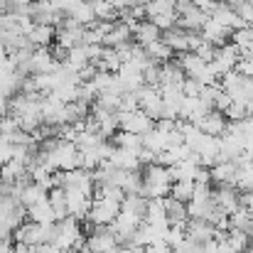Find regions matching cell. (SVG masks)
Returning a JSON list of instances; mask_svg holds the SVG:
<instances>
[{
	"label": "cell",
	"instance_id": "cell-50",
	"mask_svg": "<svg viewBox=\"0 0 253 253\" xmlns=\"http://www.w3.org/2000/svg\"><path fill=\"white\" fill-rule=\"evenodd\" d=\"M216 2H226V0H216Z\"/></svg>",
	"mask_w": 253,
	"mask_h": 253
},
{
	"label": "cell",
	"instance_id": "cell-23",
	"mask_svg": "<svg viewBox=\"0 0 253 253\" xmlns=\"http://www.w3.org/2000/svg\"><path fill=\"white\" fill-rule=\"evenodd\" d=\"M165 199V197H163ZM163 199H148V209H145V216L143 221L148 224H155V226H169L168 224V214H165V202Z\"/></svg>",
	"mask_w": 253,
	"mask_h": 253
},
{
	"label": "cell",
	"instance_id": "cell-6",
	"mask_svg": "<svg viewBox=\"0 0 253 253\" xmlns=\"http://www.w3.org/2000/svg\"><path fill=\"white\" fill-rule=\"evenodd\" d=\"M153 126H155V121H153L145 111H140V108L118 111V130H128V133H135V135H145Z\"/></svg>",
	"mask_w": 253,
	"mask_h": 253
},
{
	"label": "cell",
	"instance_id": "cell-49",
	"mask_svg": "<svg viewBox=\"0 0 253 253\" xmlns=\"http://www.w3.org/2000/svg\"><path fill=\"white\" fill-rule=\"evenodd\" d=\"M169 2H172V5H179V2H184V0H169Z\"/></svg>",
	"mask_w": 253,
	"mask_h": 253
},
{
	"label": "cell",
	"instance_id": "cell-7",
	"mask_svg": "<svg viewBox=\"0 0 253 253\" xmlns=\"http://www.w3.org/2000/svg\"><path fill=\"white\" fill-rule=\"evenodd\" d=\"M135 96H138V108L140 111H145L153 121H160L163 118V93H160L158 86L143 84L135 91Z\"/></svg>",
	"mask_w": 253,
	"mask_h": 253
},
{
	"label": "cell",
	"instance_id": "cell-5",
	"mask_svg": "<svg viewBox=\"0 0 253 253\" xmlns=\"http://www.w3.org/2000/svg\"><path fill=\"white\" fill-rule=\"evenodd\" d=\"M118 246L111 226H93V231L84 239V253H113Z\"/></svg>",
	"mask_w": 253,
	"mask_h": 253
},
{
	"label": "cell",
	"instance_id": "cell-13",
	"mask_svg": "<svg viewBox=\"0 0 253 253\" xmlns=\"http://www.w3.org/2000/svg\"><path fill=\"white\" fill-rule=\"evenodd\" d=\"M64 197H67L69 216H74V219L84 221L86 211H88V207H91V197L84 194V192H79V189H72V187H67V189H64Z\"/></svg>",
	"mask_w": 253,
	"mask_h": 253
},
{
	"label": "cell",
	"instance_id": "cell-35",
	"mask_svg": "<svg viewBox=\"0 0 253 253\" xmlns=\"http://www.w3.org/2000/svg\"><path fill=\"white\" fill-rule=\"evenodd\" d=\"M47 197V189L44 187H40V184H35V182H30L27 187H22V192H20V202H22V207L27 209V207H32L35 202H40V199H44Z\"/></svg>",
	"mask_w": 253,
	"mask_h": 253
},
{
	"label": "cell",
	"instance_id": "cell-47",
	"mask_svg": "<svg viewBox=\"0 0 253 253\" xmlns=\"http://www.w3.org/2000/svg\"><path fill=\"white\" fill-rule=\"evenodd\" d=\"M2 116H7V98L0 93V118H2Z\"/></svg>",
	"mask_w": 253,
	"mask_h": 253
},
{
	"label": "cell",
	"instance_id": "cell-48",
	"mask_svg": "<svg viewBox=\"0 0 253 253\" xmlns=\"http://www.w3.org/2000/svg\"><path fill=\"white\" fill-rule=\"evenodd\" d=\"M5 2H7V0H0V15L5 12Z\"/></svg>",
	"mask_w": 253,
	"mask_h": 253
},
{
	"label": "cell",
	"instance_id": "cell-4",
	"mask_svg": "<svg viewBox=\"0 0 253 253\" xmlns=\"http://www.w3.org/2000/svg\"><path fill=\"white\" fill-rule=\"evenodd\" d=\"M214 209H216V204H214L211 184H194V194L187 202V216L189 219H209Z\"/></svg>",
	"mask_w": 253,
	"mask_h": 253
},
{
	"label": "cell",
	"instance_id": "cell-8",
	"mask_svg": "<svg viewBox=\"0 0 253 253\" xmlns=\"http://www.w3.org/2000/svg\"><path fill=\"white\" fill-rule=\"evenodd\" d=\"M140 216H135V214H130V211H126V209H121L118 211V216L113 219V224H111V231L116 234V239H118V244H130L133 241V234H135V229L140 226Z\"/></svg>",
	"mask_w": 253,
	"mask_h": 253
},
{
	"label": "cell",
	"instance_id": "cell-22",
	"mask_svg": "<svg viewBox=\"0 0 253 253\" xmlns=\"http://www.w3.org/2000/svg\"><path fill=\"white\" fill-rule=\"evenodd\" d=\"M160 27L158 25H153L150 20H140L138 22V27L133 30V40L140 44V47H145V44H150V42H155V40H160Z\"/></svg>",
	"mask_w": 253,
	"mask_h": 253
},
{
	"label": "cell",
	"instance_id": "cell-12",
	"mask_svg": "<svg viewBox=\"0 0 253 253\" xmlns=\"http://www.w3.org/2000/svg\"><path fill=\"white\" fill-rule=\"evenodd\" d=\"M202 133H207V135H224L226 133V126H229V118L221 113V111H216V108H211V111H207L197 123H194Z\"/></svg>",
	"mask_w": 253,
	"mask_h": 253
},
{
	"label": "cell",
	"instance_id": "cell-10",
	"mask_svg": "<svg viewBox=\"0 0 253 253\" xmlns=\"http://www.w3.org/2000/svg\"><path fill=\"white\" fill-rule=\"evenodd\" d=\"M216 187H219V189H214V204H216V209H221L224 214H231L239 207H244L241 204L239 187H234V184H216Z\"/></svg>",
	"mask_w": 253,
	"mask_h": 253
},
{
	"label": "cell",
	"instance_id": "cell-40",
	"mask_svg": "<svg viewBox=\"0 0 253 253\" xmlns=\"http://www.w3.org/2000/svg\"><path fill=\"white\" fill-rule=\"evenodd\" d=\"M224 116H226L229 121H241V118H246V103L231 101V103H229V108L224 111Z\"/></svg>",
	"mask_w": 253,
	"mask_h": 253
},
{
	"label": "cell",
	"instance_id": "cell-18",
	"mask_svg": "<svg viewBox=\"0 0 253 253\" xmlns=\"http://www.w3.org/2000/svg\"><path fill=\"white\" fill-rule=\"evenodd\" d=\"M130 37H133V30H130L123 20H113V22L108 25L106 37H103V47H118V44L128 42Z\"/></svg>",
	"mask_w": 253,
	"mask_h": 253
},
{
	"label": "cell",
	"instance_id": "cell-25",
	"mask_svg": "<svg viewBox=\"0 0 253 253\" xmlns=\"http://www.w3.org/2000/svg\"><path fill=\"white\" fill-rule=\"evenodd\" d=\"M229 229H236V231H244L253 236V216L246 207H239L236 211L229 214Z\"/></svg>",
	"mask_w": 253,
	"mask_h": 253
},
{
	"label": "cell",
	"instance_id": "cell-43",
	"mask_svg": "<svg viewBox=\"0 0 253 253\" xmlns=\"http://www.w3.org/2000/svg\"><path fill=\"white\" fill-rule=\"evenodd\" d=\"M214 49H216L214 44H209V42H202V44L194 49V54H197V57H202L204 62H211V59H214Z\"/></svg>",
	"mask_w": 253,
	"mask_h": 253
},
{
	"label": "cell",
	"instance_id": "cell-16",
	"mask_svg": "<svg viewBox=\"0 0 253 253\" xmlns=\"http://www.w3.org/2000/svg\"><path fill=\"white\" fill-rule=\"evenodd\" d=\"M199 35H202V40H204V42H209V44H214V47L226 44V42H229V37H231V32H229L226 27H221L219 22H214L211 17L202 25Z\"/></svg>",
	"mask_w": 253,
	"mask_h": 253
},
{
	"label": "cell",
	"instance_id": "cell-37",
	"mask_svg": "<svg viewBox=\"0 0 253 253\" xmlns=\"http://www.w3.org/2000/svg\"><path fill=\"white\" fill-rule=\"evenodd\" d=\"M226 241L231 244V249H234L236 253H246L249 244H251V236H249V234H244V231L229 229V234H226Z\"/></svg>",
	"mask_w": 253,
	"mask_h": 253
},
{
	"label": "cell",
	"instance_id": "cell-15",
	"mask_svg": "<svg viewBox=\"0 0 253 253\" xmlns=\"http://www.w3.org/2000/svg\"><path fill=\"white\" fill-rule=\"evenodd\" d=\"M184 231H187V239L194 244H207L214 239V226L207 219H187Z\"/></svg>",
	"mask_w": 253,
	"mask_h": 253
},
{
	"label": "cell",
	"instance_id": "cell-29",
	"mask_svg": "<svg viewBox=\"0 0 253 253\" xmlns=\"http://www.w3.org/2000/svg\"><path fill=\"white\" fill-rule=\"evenodd\" d=\"M69 17H72L74 22H79L82 27H88V25H93V22H96V17H93V7H91V0H79V2H77V5L72 7Z\"/></svg>",
	"mask_w": 253,
	"mask_h": 253
},
{
	"label": "cell",
	"instance_id": "cell-14",
	"mask_svg": "<svg viewBox=\"0 0 253 253\" xmlns=\"http://www.w3.org/2000/svg\"><path fill=\"white\" fill-rule=\"evenodd\" d=\"M207 111H211L199 96H184L182 103H179V118L182 121H189V123H197Z\"/></svg>",
	"mask_w": 253,
	"mask_h": 253
},
{
	"label": "cell",
	"instance_id": "cell-32",
	"mask_svg": "<svg viewBox=\"0 0 253 253\" xmlns=\"http://www.w3.org/2000/svg\"><path fill=\"white\" fill-rule=\"evenodd\" d=\"M177 62H179V67L184 69V74L187 77H197L199 72H202V67L207 64L202 57H197L194 52H182V54H177Z\"/></svg>",
	"mask_w": 253,
	"mask_h": 253
},
{
	"label": "cell",
	"instance_id": "cell-45",
	"mask_svg": "<svg viewBox=\"0 0 253 253\" xmlns=\"http://www.w3.org/2000/svg\"><path fill=\"white\" fill-rule=\"evenodd\" d=\"M145 253H172V249H169L165 241H155V244H148L145 246Z\"/></svg>",
	"mask_w": 253,
	"mask_h": 253
},
{
	"label": "cell",
	"instance_id": "cell-38",
	"mask_svg": "<svg viewBox=\"0 0 253 253\" xmlns=\"http://www.w3.org/2000/svg\"><path fill=\"white\" fill-rule=\"evenodd\" d=\"M30 7H32V0H7L5 2V12L12 15V17L30 15Z\"/></svg>",
	"mask_w": 253,
	"mask_h": 253
},
{
	"label": "cell",
	"instance_id": "cell-19",
	"mask_svg": "<svg viewBox=\"0 0 253 253\" xmlns=\"http://www.w3.org/2000/svg\"><path fill=\"white\" fill-rule=\"evenodd\" d=\"M30 47H49L54 42V27L52 25H32L27 32H25Z\"/></svg>",
	"mask_w": 253,
	"mask_h": 253
},
{
	"label": "cell",
	"instance_id": "cell-20",
	"mask_svg": "<svg viewBox=\"0 0 253 253\" xmlns=\"http://www.w3.org/2000/svg\"><path fill=\"white\" fill-rule=\"evenodd\" d=\"M106 163H108V165H113L116 169H140L138 153L126 150V148H113V153H111V158H108Z\"/></svg>",
	"mask_w": 253,
	"mask_h": 253
},
{
	"label": "cell",
	"instance_id": "cell-26",
	"mask_svg": "<svg viewBox=\"0 0 253 253\" xmlns=\"http://www.w3.org/2000/svg\"><path fill=\"white\" fill-rule=\"evenodd\" d=\"M111 140H113L116 148H126V150H133V153L143 150V135H135V133H128V130H116Z\"/></svg>",
	"mask_w": 253,
	"mask_h": 253
},
{
	"label": "cell",
	"instance_id": "cell-17",
	"mask_svg": "<svg viewBox=\"0 0 253 253\" xmlns=\"http://www.w3.org/2000/svg\"><path fill=\"white\" fill-rule=\"evenodd\" d=\"M209 174H211V184H234L236 187V163L234 160L214 163L209 168Z\"/></svg>",
	"mask_w": 253,
	"mask_h": 253
},
{
	"label": "cell",
	"instance_id": "cell-42",
	"mask_svg": "<svg viewBox=\"0 0 253 253\" xmlns=\"http://www.w3.org/2000/svg\"><path fill=\"white\" fill-rule=\"evenodd\" d=\"M10 158H12V143H10L7 135H0V168H2Z\"/></svg>",
	"mask_w": 253,
	"mask_h": 253
},
{
	"label": "cell",
	"instance_id": "cell-46",
	"mask_svg": "<svg viewBox=\"0 0 253 253\" xmlns=\"http://www.w3.org/2000/svg\"><path fill=\"white\" fill-rule=\"evenodd\" d=\"M12 253H40L37 246H25V244H12Z\"/></svg>",
	"mask_w": 253,
	"mask_h": 253
},
{
	"label": "cell",
	"instance_id": "cell-24",
	"mask_svg": "<svg viewBox=\"0 0 253 253\" xmlns=\"http://www.w3.org/2000/svg\"><path fill=\"white\" fill-rule=\"evenodd\" d=\"M165 214H168V224H187V204L174 199V197H165Z\"/></svg>",
	"mask_w": 253,
	"mask_h": 253
},
{
	"label": "cell",
	"instance_id": "cell-39",
	"mask_svg": "<svg viewBox=\"0 0 253 253\" xmlns=\"http://www.w3.org/2000/svg\"><path fill=\"white\" fill-rule=\"evenodd\" d=\"M229 42H231V44H236V49L241 52L244 47H249V44L253 42L251 27H239V30H234V32H231V37H229Z\"/></svg>",
	"mask_w": 253,
	"mask_h": 253
},
{
	"label": "cell",
	"instance_id": "cell-21",
	"mask_svg": "<svg viewBox=\"0 0 253 253\" xmlns=\"http://www.w3.org/2000/svg\"><path fill=\"white\" fill-rule=\"evenodd\" d=\"M27 216H30V221H37V224H52V221H57V216H54L52 204H49L47 197L40 199V202H35L32 207H27Z\"/></svg>",
	"mask_w": 253,
	"mask_h": 253
},
{
	"label": "cell",
	"instance_id": "cell-30",
	"mask_svg": "<svg viewBox=\"0 0 253 253\" xmlns=\"http://www.w3.org/2000/svg\"><path fill=\"white\" fill-rule=\"evenodd\" d=\"M121 209H126V211H130V214H135V216L143 219L145 216V209H148V199L143 194H138V192H130V194L123 197Z\"/></svg>",
	"mask_w": 253,
	"mask_h": 253
},
{
	"label": "cell",
	"instance_id": "cell-2",
	"mask_svg": "<svg viewBox=\"0 0 253 253\" xmlns=\"http://www.w3.org/2000/svg\"><path fill=\"white\" fill-rule=\"evenodd\" d=\"M49 244L57 246L59 251H67V249H79V251H84V231H82L79 219L64 216V219L54 221V236H52Z\"/></svg>",
	"mask_w": 253,
	"mask_h": 253
},
{
	"label": "cell",
	"instance_id": "cell-11",
	"mask_svg": "<svg viewBox=\"0 0 253 253\" xmlns=\"http://www.w3.org/2000/svg\"><path fill=\"white\" fill-rule=\"evenodd\" d=\"M209 17H211L214 22H219L221 27H226L229 32H234V30H239V27H249L226 2H216V0H214V7L209 10Z\"/></svg>",
	"mask_w": 253,
	"mask_h": 253
},
{
	"label": "cell",
	"instance_id": "cell-44",
	"mask_svg": "<svg viewBox=\"0 0 253 253\" xmlns=\"http://www.w3.org/2000/svg\"><path fill=\"white\" fill-rule=\"evenodd\" d=\"M49 2H52V7H54V10H59V12L69 15V12H72V7H74L79 0H49Z\"/></svg>",
	"mask_w": 253,
	"mask_h": 253
},
{
	"label": "cell",
	"instance_id": "cell-36",
	"mask_svg": "<svg viewBox=\"0 0 253 253\" xmlns=\"http://www.w3.org/2000/svg\"><path fill=\"white\" fill-rule=\"evenodd\" d=\"M169 12H174V5L169 0H150L145 5V20H155V17L169 15Z\"/></svg>",
	"mask_w": 253,
	"mask_h": 253
},
{
	"label": "cell",
	"instance_id": "cell-34",
	"mask_svg": "<svg viewBox=\"0 0 253 253\" xmlns=\"http://www.w3.org/2000/svg\"><path fill=\"white\" fill-rule=\"evenodd\" d=\"M192 194H194V182H189V179H174L169 184V197H174L184 204L192 199Z\"/></svg>",
	"mask_w": 253,
	"mask_h": 253
},
{
	"label": "cell",
	"instance_id": "cell-33",
	"mask_svg": "<svg viewBox=\"0 0 253 253\" xmlns=\"http://www.w3.org/2000/svg\"><path fill=\"white\" fill-rule=\"evenodd\" d=\"M91 7H93V17L101 20V22H113V20H118V10H116L108 0H91Z\"/></svg>",
	"mask_w": 253,
	"mask_h": 253
},
{
	"label": "cell",
	"instance_id": "cell-1",
	"mask_svg": "<svg viewBox=\"0 0 253 253\" xmlns=\"http://www.w3.org/2000/svg\"><path fill=\"white\" fill-rule=\"evenodd\" d=\"M140 174H143L140 194L145 199H163V197L169 194V184H172L169 168L158 165V163H150V165H143L140 168Z\"/></svg>",
	"mask_w": 253,
	"mask_h": 253
},
{
	"label": "cell",
	"instance_id": "cell-31",
	"mask_svg": "<svg viewBox=\"0 0 253 253\" xmlns=\"http://www.w3.org/2000/svg\"><path fill=\"white\" fill-rule=\"evenodd\" d=\"M22 174H27V165H25V163H20V160H7V163L0 168V182L15 184Z\"/></svg>",
	"mask_w": 253,
	"mask_h": 253
},
{
	"label": "cell",
	"instance_id": "cell-3",
	"mask_svg": "<svg viewBox=\"0 0 253 253\" xmlns=\"http://www.w3.org/2000/svg\"><path fill=\"white\" fill-rule=\"evenodd\" d=\"M121 211V204L118 202H111L106 197H91V207L86 211V224L88 226H111L113 219L118 216Z\"/></svg>",
	"mask_w": 253,
	"mask_h": 253
},
{
	"label": "cell",
	"instance_id": "cell-27",
	"mask_svg": "<svg viewBox=\"0 0 253 253\" xmlns=\"http://www.w3.org/2000/svg\"><path fill=\"white\" fill-rule=\"evenodd\" d=\"M143 52H145V54H148V59H150V62H155V64H163V62H168V59L174 57V52L169 49L163 40H155V42L145 44V47H143Z\"/></svg>",
	"mask_w": 253,
	"mask_h": 253
},
{
	"label": "cell",
	"instance_id": "cell-9",
	"mask_svg": "<svg viewBox=\"0 0 253 253\" xmlns=\"http://www.w3.org/2000/svg\"><path fill=\"white\" fill-rule=\"evenodd\" d=\"M236 62H239V49H236V44L226 42V44H221V47H216V49H214L211 67H214V72L219 74V79H221L226 72L236 69Z\"/></svg>",
	"mask_w": 253,
	"mask_h": 253
},
{
	"label": "cell",
	"instance_id": "cell-41",
	"mask_svg": "<svg viewBox=\"0 0 253 253\" xmlns=\"http://www.w3.org/2000/svg\"><path fill=\"white\" fill-rule=\"evenodd\" d=\"M182 93H184V96H199V93H202V84H199L197 79H192V77H184Z\"/></svg>",
	"mask_w": 253,
	"mask_h": 253
},
{
	"label": "cell",
	"instance_id": "cell-28",
	"mask_svg": "<svg viewBox=\"0 0 253 253\" xmlns=\"http://www.w3.org/2000/svg\"><path fill=\"white\" fill-rule=\"evenodd\" d=\"M47 199H49V204H52V211H54L57 221H59V219H64V216H69L67 197H64V187H52V189L47 192Z\"/></svg>",
	"mask_w": 253,
	"mask_h": 253
}]
</instances>
